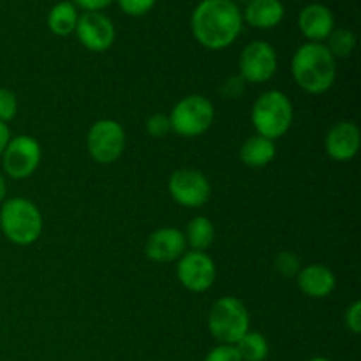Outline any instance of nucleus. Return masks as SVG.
<instances>
[{
  "instance_id": "31",
  "label": "nucleus",
  "mask_w": 361,
  "mask_h": 361,
  "mask_svg": "<svg viewBox=\"0 0 361 361\" xmlns=\"http://www.w3.org/2000/svg\"><path fill=\"white\" fill-rule=\"evenodd\" d=\"M9 140H11L9 127H7V123L0 122V157H2V154H4V150H6Z\"/></svg>"
},
{
  "instance_id": "17",
  "label": "nucleus",
  "mask_w": 361,
  "mask_h": 361,
  "mask_svg": "<svg viewBox=\"0 0 361 361\" xmlns=\"http://www.w3.org/2000/svg\"><path fill=\"white\" fill-rule=\"evenodd\" d=\"M284 4L281 0H249L242 18L250 27L259 28V30H268L284 20Z\"/></svg>"
},
{
  "instance_id": "15",
  "label": "nucleus",
  "mask_w": 361,
  "mask_h": 361,
  "mask_svg": "<svg viewBox=\"0 0 361 361\" xmlns=\"http://www.w3.org/2000/svg\"><path fill=\"white\" fill-rule=\"evenodd\" d=\"M298 28L309 42H323L335 30V16L324 4H309L300 11Z\"/></svg>"
},
{
  "instance_id": "26",
  "label": "nucleus",
  "mask_w": 361,
  "mask_h": 361,
  "mask_svg": "<svg viewBox=\"0 0 361 361\" xmlns=\"http://www.w3.org/2000/svg\"><path fill=\"white\" fill-rule=\"evenodd\" d=\"M147 133L150 134L152 137H161L168 136L171 133V123H169V116L162 115V113H155L150 118L147 120Z\"/></svg>"
},
{
  "instance_id": "27",
  "label": "nucleus",
  "mask_w": 361,
  "mask_h": 361,
  "mask_svg": "<svg viewBox=\"0 0 361 361\" xmlns=\"http://www.w3.org/2000/svg\"><path fill=\"white\" fill-rule=\"evenodd\" d=\"M204 361H243V360L242 356H240V353L236 351L235 345L221 344L208 353Z\"/></svg>"
},
{
  "instance_id": "29",
  "label": "nucleus",
  "mask_w": 361,
  "mask_h": 361,
  "mask_svg": "<svg viewBox=\"0 0 361 361\" xmlns=\"http://www.w3.org/2000/svg\"><path fill=\"white\" fill-rule=\"evenodd\" d=\"M345 326L355 335L361 334V302H355L349 305L345 312Z\"/></svg>"
},
{
  "instance_id": "14",
  "label": "nucleus",
  "mask_w": 361,
  "mask_h": 361,
  "mask_svg": "<svg viewBox=\"0 0 361 361\" xmlns=\"http://www.w3.org/2000/svg\"><path fill=\"white\" fill-rule=\"evenodd\" d=\"M185 235L180 229L161 228L148 236L145 252L155 263H171L185 254Z\"/></svg>"
},
{
  "instance_id": "25",
  "label": "nucleus",
  "mask_w": 361,
  "mask_h": 361,
  "mask_svg": "<svg viewBox=\"0 0 361 361\" xmlns=\"http://www.w3.org/2000/svg\"><path fill=\"white\" fill-rule=\"evenodd\" d=\"M116 2H118L122 13H126L127 16L137 18L150 13L157 0H116Z\"/></svg>"
},
{
  "instance_id": "20",
  "label": "nucleus",
  "mask_w": 361,
  "mask_h": 361,
  "mask_svg": "<svg viewBox=\"0 0 361 361\" xmlns=\"http://www.w3.org/2000/svg\"><path fill=\"white\" fill-rule=\"evenodd\" d=\"M185 235V242L192 247V250H197V252H204L208 247L214 243L215 238V228L212 224L210 219L207 217H194L192 221L187 226V231L183 233Z\"/></svg>"
},
{
  "instance_id": "8",
  "label": "nucleus",
  "mask_w": 361,
  "mask_h": 361,
  "mask_svg": "<svg viewBox=\"0 0 361 361\" xmlns=\"http://www.w3.org/2000/svg\"><path fill=\"white\" fill-rule=\"evenodd\" d=\"M240 76L245 83H264L277 73V51L267 41H252L240 55Z\"/></svg>"
},
{
  "instance_id": "2",
  "label": "nucleus",
  "mask_w": 361,
  "mask_h": 361,
  "mask_svg": "<svg viewBox=\"0 0 361 361\" xmlns=\"http://www.w3.org/2000/svg\"><path fill=\"white\" fill-rule=\"evenodd\" d=\"M291 73L302 90L319 95L334 87L337 60L323 42H305L293 55Z\"/></svg>"
},
{
  "instance_id": "1",
  "label": "nucleus",
  "mask_w": 361,
  "mask_h": 361,
  "mask_svg": "<svg viewBox=\"0 0 361 361\" xmlns=\"http://www.w3.org/2000/svg\"><path fill=\"white\" fill-rule=\"evenodd\" d=\"M242 11L235 0H201L190 16V30L207 49H224L238 39Z\"/></svg>"
},
{
  "instance_id": "28",
  "label": "nucleus",
  "mask_w": 361,
  "mask_h": 361,
  "mask_svg": "<svg viewBox=\"0 0 361 361\" xmlns=\"http://www.w3.org/2000/svg\"><path fill=\"white\" fill-rule=\"evenodd\" d=\"M243 88H245V81L242 80V76H231L222 85L221 92L226 99H238L243 94Z\"/></svg>"
},
{
  "instance_id": "11",
  "label": "nucleus",
  "mask_w": 361,
  "mask_h": 361,
  "mask_svg": "<svg viewBox=\"0 0 361 361\" xmlns=\"http://www.w3.org/2000/svg\"><path fill=\"white\" fill-rule=\"evenodd\" d=\"M180 284L192 293H204L214 286L217 279V268L210 256L197 250L185 252L176 267Z\"/></svg>"
},
{
  "instance_id": "6",
  "label": "nucleus",
  "mask_w": 361,
  "mask_h": 361,
  "mask_svg": "<svg viewBox=\"0 0 361 361\" xmlns=\"http://www.w3.org/2000/svg\"><path fill=\"white\" fill-rule=\"evenodd\" d=\"M215 118L214 104L200 94L180 99L171 109V130L182 137H196L207 133Z\"/></svg>"
},
{
  "instance_id": "12",
  "label": "nucleus",
  "mask_w": 361,
  "mask_h": 361,
  "mask_svg": "<svg viewBox=\"0 0 361 361\" xmlns=\"http://www.w3.org/2000/svg\"><path fill=\"white\" fill-rule=\"evenodd\" d=\"M78 41L88 51L101 53L113 46L116 37V30L113 21L102 13H83L80 14L76 23Z\"/></svg>"
},
{
  "instance_id": "33",
  "label": "nucleus",
  "mask_w": 361,
  "mask_h": 361,
  "mask_svg": "<svg viewBox=\"0 0 361 361\" xmlns=\"http://www.w3.org/2000/svg\"><path fill=\"white\" fill-rule=\"evenodd\" d=\"M309 361H331V360L324 358V356H316V358H312V360H309Z\"/></svg>"
},
{
  "instance_id": "23",
  "label": "nucleus",
  "mask_w": 361,
  "mask_h": 361,
  "mask_svg": "<svg viewBox=\"0 0 361 361\" xmlns=\"http://www.w3.org/2000/svg\"><path fill=\"white\" fill-rule=\"evenodd\" d=\"M275 270L286 279L298 277L300 270H302L300 257L293 252H281L275 257Z\"/></svg>"
},
{
  "instance_id": "19",
  "label": "nucleus",
  "mask_w": 361,
  "mask_h": 361,
  "mask_svg": "<svg viewBox=\"0 0 361 361\" xmlns=\"http://www.w3.org/2000/svg\"><path fill=\"white\" fill-rule=\"evenodd\" d=\"M78 7L71 0L55 4L48 14V28L59 37H66L76 30L78 23Z\"/></svg>"
},
{
  "instance_id": "4",
  "label": "nucleus",
  "mask_w": 361,
  "mask_h": 361,
  "mask_svg": "<svg viewBox=\"0 0 361 361\" xmlns=\"http://www.w3.org/2000/svg\"><path fill=\"white\" fill-rule=\"evenodd\" d=\"M295 111L288 95L281 90H268L254 102L250 120L259 136L275 141L293 126Z\"/></svg>"
},
{
  "instance_id": "7",
  "label": "nucleus",
  "mask_w": 361,
  "mask_h": 361,
  "mask_svg": "<svg viewBox=\"0 0 361 361\" xmlns=\"http://www.w3.org/2000/svg\"><path fill=\"white\" fill-rule=\"evenodd\" d=\"M126 148V130L116 120H97L88 129L87 150L94 161L101 164H111Z\"/></svg>"
},
{
  "instance_id": "18",
  "label": "nucleus",
  "mask_w": 361,
  "mask_h": 361,
  "mask_svg": "<svg viewBox=\"0 0 361 361\" xmlns=\"http://www.w3.org/2000/svg\"><path fill=\"white\" fill-rule=\"evenodd\" d=\"M275 155H277V148H275L274 141L259 136V134L245 140V143L240 148V159H242V162L254 169L268 166L274 161Z\"/></svg>"
},
{
  "instance_id": "22",
  "label": "nucleus",
  "mask_w": 361,
  "mask_h": 361,
  "mask_svg": "<svg viewBox=\"0 0 361 361\" xmlns=\"http://www.w3.org/2000/svg\"><path fill=\"white\" fill-rule=\"evenodd\" d=\"M326 41V48L330 49V53L334 55L335 60L348 59L356 46V35L355 32L348 30V28H335Z\"/></svg>"
},
{
  "instance_id": "21",
  "label": "nucleus",
  "mask_w": 361,
  "mask_h": 361,
  "mask_svg": "<svg viewBox=\"0 0 361 361\" xmlns=\"http://www.w3.org/2000/svg\"><path fill=\"white\" fill-rule=\"evenodd\" d=\"M236 351L240 353L243 361H264L270 353L268 341L257 331H247L242 338L235 344Z\"/></svg>"
},
{
  "instance_id": "3",
  "label": "nucleus",
  "mask_w": 361,
  "mask_h": 361,
  "mask_svg": "<svg viewBox=\"0 0 361 361\" xmlns=\"http://www.w3.org/2000/svg\"><path fill=\"white\" fill-rule=\"evenodd\" d=\"M0 229L14 245H32L42 233V215L32 201L11 197L0 208Z\"/></svg>"
},
{
  "instance_id": "10",
  "label": "nucleus",
  "mask_w": 361,
  "mask_h": 361,
  "mask_svg": "<svg viewBox=\"0 0 361 361\" xmlns=\"http://www.w3.org/2000/svg\"><path fill=\"white\" fill-rule=\"evenodd\" d=\"M168 190L173 201L180 207L200 208L210 200L212 187L207 176L197 169H176L168 182Z\"/></svg>"
},
{
  "instance_id": "9",
  "label": "nucleus",
  "mask_w": 361,
  "mask_h": 361,
  "mask_svg": "<svg viewBox=\"0 0 361 361\" xmlns=\"http://www.w3.org/2000/svg\"><path fill=\"white\" fill-rule=\"evenodd\" d=\"M41 162V145L27 134L11 137L2 154V168L11 178L23 180L37 169Z\"/></svg>"
},
{
  "instance_id": "13",
  "label": "nucleus",
  "mask_w": 361,
  "mask_h": 361,
  "mask_svg": "<svg viewBox=\"0 0 361 361\" xmlns=\"http://www.w3.org/2000/svg\"><path fill=\"white\" fill-rule=\"evenodd\" d=\"M361 134L355 122H338L328 130L324 137V148L328 157L338 162H348L356 157L360 152Z\"/></svg>"
},
{
  "instance_id": "24",
  "label": "nucleus",
  "mask_w": 361,
  "mask_h": 361,
  "mask_svg": "<svg viewBox=\"0 0 361 361\" xmlns=\"http://www.w3.org/2000/svg\"><path fill=\"white\" fill-rule=\"evenodd\" d=\"M18 99L7 88H0V122L7 123L16 116Z\"/></svg>"
},
{
  "instance_id": "5",
  "label": "nucleus",
  "mask_w": 361,
  "mask_h": 361,
  "mask_svg": "<svg viewBox=\"0 0 361 361\" xmlns=\"http://www.w3.org/2000/svg\"><path fill=\"white\" fill-rule=\"evenodd\" d=\"M249 310L235 296L219 298L208 314V330L221 344L235 345L249 331Z\"/></svg>"
},
{
  "instance_id": "30",
  "label": "nucleus",
  "mask_w": 361,
  "mask_h": 361,
  "mask_svg": "<svg viewBox=\"0 0 361 361\" xmlns=\"http://www.w3.org/2000/svg\"><path fill=\"white\" fill-rule=\"evenodd\" d=\"M76 7L83 9L85 13H101L108 6H111L113 0H71Z\"/></svg>"
},
{
  "instance_id": "16",
  "label": "nucleus",
  "mask_w": 361,
  "mask_h": 361,
  "mask_svg": "<svg viewBox=\"0 0 361 361\" xmlns=\"http://www.w3.org/2000/svg\"><path fill=\"white\" fill-rule=\"evenodd\" d=\"M300 291L309 298H326L337 286L335 274L324 264H309L296 277Z\"/></svg>"
},
{
  "instance_id": "32",
  "label": "nucleus",
  "mask_w": 361,
  "mask_h": 361,
  "mask_svg": "<svg viewBox=\"0 0 361 361\" xmlns=\"http://www.w3.org/2000/svg\"><path fill=\"white\" fill-rule=\"evenodd\" d=\"M6 196H7V183H6V178L2 176V173H0V203L6 201Z\"/></svg>"
}]
</instances>
